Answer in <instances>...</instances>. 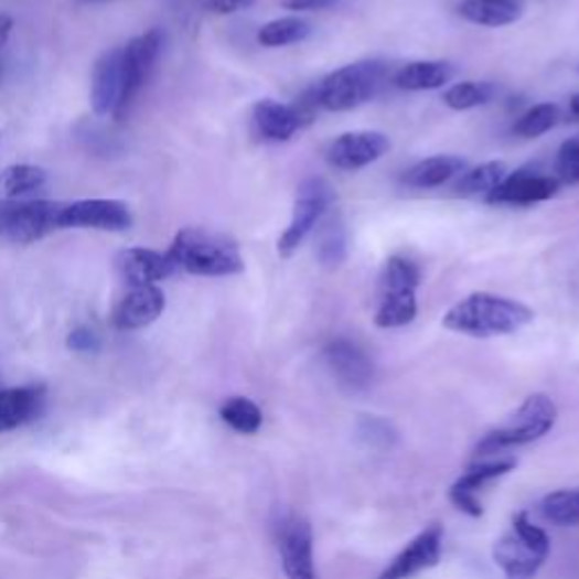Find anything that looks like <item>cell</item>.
<instances>
[{"label":"cell","instance_id":"cell-16","mask_svg":"<svg viewBox=\"0 0 579 579\" xmlns=\"http://www.w3.org/2000/svg\"><path fill=\"white\" fill-rule=\"evenodd\" d=\"M559 180L550 174H534L529 170H518L507 174L503 184L486 195L489 204H512L527 206L555 197L559 193Z\"/></svg>","mask_w":579,"mask_h":579},{"label":"cell","instance_id":"cell-31","mask_svg":"<svg viewBox=\"0 0 579 579\" xmlns=\"http://www.w3.org/2000/svg\"><path fill=\"white\" fill-rule=\"evenodd\" d=\"M544 516L564 527L579 525V486L577 489H559L544 498L542 503Z\"/></svg>","mask_w":579,"mask_h":579},{"label":"cell","instance_id":"cell-14","mask_svg":"<svg viewBox=\"0 0 579 579\" xmlns=\"http://www.w3.org/2000/svg\"><path fill=\"white\" fill-rule=\"evenodd\" d=\"M324 363L335 376V380L351 392L367 389L374 380L372 358L351 340L340 337L329 342L324 349Z\"/></svg>","mask_w":579,"mask_h":579},{"label":"cell","instance_id":"cell-20","mask_svg":"<svg viewBox=\"0 0 579 579\" xmlns=\"http://www.w3.org/2000/svg\"><path fill=\"white\" fill-rule=\"evenodd\" d=\"M43 400H46V389L41 385H23L0 392V432L14 430L36 419Z\"/></svg>","mask_w":579,"mask_h":579},{"label":"cell","instance_id":"cell-21","mask_svg":"<svg viewBox=\"0 0 579 579\" xmlns=\"http://www.w3.org/2000/svg\"><path fill=\"white\" fill-rule=\"evenodd\" d=\"M254 125L258 129V133L267 141H290L297 129H301L299 118L294 116L290 105H281L277 100H258L254 105Z\"/></svg>","mask_w":579,"mask_h":579},{"label":"cell","instance_id":"cell-7","mask_svg":"<svg viewBox=\"0 0 579 579\" xmlns=\"http://www.w3.org/2000/svg\"><path fill=\"white\" fill-rule=\"evenodd\" d=\"M64 202L0 200V238L30 245L60 229Z\"/></svg>","mask_w":579,"mask_h":579},{"label":"cell","instance_id":"cell-26","mask_svg":"<svg viewBox=\"0 0 579 579\" xmlns=\"http://www.w3.org/2000/svg\"><path fill=\"white\" fill-rule=\"evenodd\" d=\"M46 184L49 172L43 168L30 163L10 165L0 172V200H21L23 195L41 191Z\"/></svg>","mask_w":579,"mask_h":579},{"label":"cell","instance_id":"cell-1","mask_svg":"<svg viewBox=\"0 0 579 579\" xmlns=\"http://www.w3.org/2000/svg\"><path fill=\"white\" fill-rule=\"evenodd\" d=\"M532 320L534 310L516 299L492 292H473L443 315V326L471 337H498L521 331Z\"/></svg>","mask_w":579,"mask_h":579},{"label":"cell","instance_id":"cell-40","mask_svg":"<svg viewBox=\"0 0 579 579\" xmlns=\"http://www.w3.org/2000/svg\"><path fill=\"white\" fill-rule=\"evenodd\" d=\"M512 3H518V6H521V0H512Z\"/></svg>","mask_w":579,"mask_h":579},{"label":"cell","instance_id":"cell-39","mask_svg":"<svg viewBox=\"0 0 579 579\" xmlns=\"http://www.w3.org/2000/svg\"><path fill=\"white\" fill-rule=\"evenodd\" d=\"M570 118H572L575 122H579V94L570 98Z\"/></svg>","mask_w":579,"mask_h":579},{"label":"cell","instance_id":"cell-15","mask_svg":"<svg viewBox=\"0 0 579 579\" xmlns=\"http://www.w3.org/2000/svg\"><path fill=\"white\" fill-rule=\"evenodd\" d=\"M165 310V294L159 286L131 288L111 313V324L118 331H139L154 324Z\"/></svg>","mask_w":579,"mask_h":579},{"label":"cell","instance_id":"cell-19","mask_svg":"<svg viewBox=\"0 0 579 579\" xmlns=\"http://www.w3.org/2000/svg\"><path fill=\"white\" fill-rule=\"evenodd\" d=\"M516 467L514 460H498V462H486V464H480V467H473L469 473H464L449 492V498L451 503L462 510L464 514L478 518L482 516V505L478 501V492L486 484L492 482L505 473H510L512 469Z\"/></svg>","mask_w":579,"mask_h":579},{"label":"cell","instance_id":"cell-30","mask_svg":"<svg viewBox=\"0 0 579 579\" xmlns=\"http://www.w3.org/2000/svg\"><path fill=\"white\" fill-rule=\"evenodd\" d=\"M496 98V86L492 82H460L453 84L447 94H443V105L467 111L482 105H489Z\"/></svg>","mask_w":579,"mask_h":579},{"label":"cell","instance_id":"cell-4","mask_svg":"<svg viewBox=\"0 0 579 579\" xmlns=\"http://www.w3.org/2000/svg\"><path fill=\"white\" fill-rule=\"evenodd\" d=\"M387 79L383 62H355L329 73L313 86L318 105L326 111H351L374 100Z\"/></svg>","mask_w":579,"mask_h":579},{"label":"cell","instance_id":"cell-38","mask_svg":"<svg viewBox=\"0 0 579 579\" xmlns=\"http://www.w3.org/2000/svg\"><path fill=\"white\" fill-rule=\"evenodd\" d=\"M14 28V19L10 14H0V49L6 46Z\"/></svg>","mask_w":579,"mask_h":579},{"label":"cell","instance_id":"cell-22","mask_svg":"<svg viewBox=\"0 0 579 579\" xmlns=\"http://www.w3.org/2000/svg\"><path fill=\"white\" fill-rule=\"evenodd\" d=\"M453 77L455 66L451 62H410L396 71L394 84L406 92H432V88L447 86Z\"/></svg>","mask_w":579,"mask_h":579},{"label":"cell","instance_id":"cell-11","mask_svg":"<svg viewBox=\"0 0 579 579\" xmlns=\"http://www.w3.org/2000/svg\"><path fill=\"white\" fill-rule=\"evenodd\" d=\"M387 150L389 139L383 131H346L329 146L326 161L337 170H361L383 159Z\"/></svg>","mask_w":579,"mask_h":579},{"label":"cell","instance_id":"cell-24","mask_svg":"<svg viewBox=\"0 0 579 579\" xmlns=\"http://www.w3.org/2000/svg\"><path fill=\"white\" fill-rule=\"evenodd\" d=\"M460 14L475 25L503 28L516 23L523 10L512 0H464L460 6Z\"/></svg>","mask_w":579,"mask_h":579},{"label":"cell","instance_id":"cell-12","mask_svg":"<svg viewBox=\"0 0 579 579\" xmlns=\"http://www.w3.org/2000/svg\"><path fill=\"white\" fill-rule=\"evenodd\" d=\"M281 564L288 579H320L313 555V527L301 516H290L279 537Z\"/></svg>","mask_w":579,"mask_h":579},{"label":"cell","instance_id":"cell-28","mask_svg":"<svg viewBox=\"0 0 579 579\" xmlns=\"http://www.w3.org/2000/svg\"><path fill=\"white\" fill-rule=\"evenodd\" d=\"M310 23L299 19V17H286L265 23L258 30V43L265 49H281L290 46V43H299L310 36Z\"/></svg>","mask_w":579,"mask_h":579},{"label":"cell","instance_id":"cell-37","mask_svg":"<svg viewBox=\"0 0 579 579\" xmlns=\"http://www.w3.org/2000/svg\"><path fill=\"white\" fill-rule=\"evenodd\" d=\"M256 3V0H208V10L213 14H219V17H227V14H236V12H243L247 8H251Z\"/></svg>","mask_w":579,"mask_h":579},{"label":"cell","instance_id":"cell-13","mask_svg":"<svg viewBox=\"0 0 579 579\" xmlns=\"http://www.w3.org/2000/svg\"><path fill=\"white\" fill-rule=\"evenodd\" d=\"M441 546L443 527L439 523H432L389 561L380 579H410L421 570L437 566L441 559Z\"/></svg>","mask_w":579,"mask_h":579},{"label":"cell","instance_id":"cell-3","mask_svg":"<svg viewBox=\"0 0 579 579\" xmlns=\"http://www.w3.org/2000/svg\"><path fill=\"white\" fill-rule=\"evenodd\" d=\"M557 423V406L548 394H532L523 406L498 428L486 432L475 447V455H494L507 449L525 447V443L546 437Z\"/></svg>","mask_w":579,"mask_h":579},{"label":"cell","instance_id":"cell-32","mask_svg":"<svg viewBox=\"0 0 579 579\" xmlns=\"http://www.w3.org/2000/svg\"><path fill=\"white\" fill-rule=\"evenodd\" d=\"M559 120V109L557 105L550 103H542V105H534L532 109H527L514 125V133L516 137L523 139H537L542 133L550 131Z\"/></svg>","mask_w":579,"mask_h":579},{"label":"cell","instance_id":"cell-23","mask_svg":"<svg viewBox=\"0 0 579 579\" xmlns=\"http://www.w3.org/2000/svg\"><path fill=\"white\" fill-rule=\"evenodd\" d=\"M464 161L453 154H439L419 161L412 170L406 174V184L412 189H437L441 184L451 182L455 174L464 170Z\"/></svg>","mask_w":579,"mask_h":579},{"label":"cell","instance_id":"cell-35","mask_svg":"<svg viewBox=\"0 0 579 579\" xmlns=\"http://www.w3.org/2000/svg\"><path fill=\"white\" fill-rule=\"evenodd\" d=\"M363 437H367L374 447H378V443H383V447H387V443L392 441L394 432H392V426L383 419H365L363 421Z\"/></svg>","mask_w":579,"mask_h":579},{"label":"cell","instance_id":"cell-10","mask_svg":"<svg viewBox=\"0 0 579 579\" xmlns=\"http://www.w3.org/2000/svg\"><path fill=\"white\" fill-rule=\"evenodd\" d=\"M131 227V213L118 200H77L62 206L60 229H98V232H127Z\"/></svg>","mask_w":579,"mask_h":579},{"label":"cell","instance_id":"cell-8","mask_svg":"<svg viewBox=\"0 0 579 579\" xmlns=\"http://www.w3.org/2000/svg\"><path fill=\"white\" fill-rule=\"evenodd\" d=\"M333 202V189L322 176H308L297 189L290 227L279 238V256L290 258L310 236Z\"/></svg>","mask_w":579,"mask_h":579},{"label":"cell","instance_id":"cell-36","mask_svg":"<svg viewBox=\"0 0 579 579\" xmlns=\"http://www.w3.org/2000/svg\"><path fill=\"white\" fill-rule=\"evenodd\" d=\"M340 0H281V6L290 12H320L337 6Z\"/></svg>","mask_w":579,"mask_h":579},{"label":"cell","instance_id":"cell-34","mask_svg":"<svg viewBox=\"0 0 579 579\" xmlns=\"http://www.w3.org/2000/svg\"><path fill=\"white\" fill-rule=\"evenodd\" d=\"M66 346L75 353H98L103 342H100V335L94 331V329H88V326H79L75 331L68 333L66 337Z\"/></svg>","mask_w":579,"mask_h":579},{"label":"cell","instance_id":"cell-27","mask_svg":"<svg viewBox=\"0 0 579 579\" xmlns=\"http://www.w3.org/2000/svg\"><path fill=\"white\" fill-rule=\"evenodd\" d=\"M507 176V163L505 161H486L469 172L462 174V180L458 184V193L464 197L473 195H489L496 186L503 184Z\"/></svg>","mask_w":579,"mask_h":579},{"label":"cell","instance_id":"cell-18","mask_svg":"<svg viewBox=\"0 0 579 579\" xmlns=\"http://www.w3.org/2000/svg\"><path fill=\"white\" fill-rule=\"evenodd\" d=\"M122 96V46L107 51L94 66L92 107L96 116H114Z\"/></svg>","mask_w":579,"mask_h":579},{"label":"cell","instance_id":"cell-17","mask_svg":"<svg viewBox=\"0 0 579 579\" xmlns=\"http://www.w3.org/2000/svg\"><path fill=\"white\" fill-rule=\"evenodd\" d=\"M116 270L129 283V288H139L157 286L159 281L172 277L176 265L168 254L146 247H129L116 256Z\"/></svg>","mask_w":579,"mask_h":579},{"label":"cell","instance_id":"cell-2","mask_svg":"<svg viewBox=\"0 0 579 579\" xmlns=\"http://www.w3.org/2000/svg\"><path fill=\"white\" fill-rule=\"evenodd\" d=\"M168 256L176 267L195 277H234L245 270V258L236 240L197 227L176 234Z\"/></svg>","mask_w":579,"mask_h":579},{"label":"cell","instance_id":"cell-5","mask_svg":"<svg viewBox=\"0 0 579 579\" xmlns=\"http://www.w3.org/2000/svg\"><path fill=\"white\" fill-rule=\"evenodd\" d=\"M421 283L419 267L400 256L385 260L380 272V299L374 315L378 329H400L415 322L417 318V288Z\"/></svg>","mask_w":579,"mask_h":579},{"label":"cell","instance_id":"cell-9","mask_svg":"<svg viewBox=\"0 0 579 579\" xmlns=\"http://www.w3.org/2000/svg\"><path fill=\"white\" fill-rule=\"evenodd\" d=\"M163 46V32L159 28L148 30L146 34L131 39L122 46V96L116 109V120H122L129 111L131 103L139 98L143 86L148 84L154 64L159 60Z\"/></svg>","mask_w":579,"mask_h":579},{"label":"cell","instance_id":"cell-29","mask_svg":"<svg viewBox=\"0 0 579 579\" xmlns=\"http://www.w3.org/2000/svg\"><path fill=\"white\" fill-rule=\"evenodd\" d=\"M219 419L240 435H256L262 426L260 408L245 396L227 398L219 408Z\"/></svg>","mask_w":579,"mask_h":579},{"label":"cell","instance_id":"cell-25","mask_svg":"<svg viewBox=\"0 0 579 579\" xmlns=\"http://www.w3.org/2000/svg\"><path fill=\"white\" fill-rule=\"evenodd\" d=\"M318 260L329 267V270H335L349 254V234L340 215H324L322 217V227L318 234V247H315Z\"/></svg>","mask_w":579,"mask_h":579},{"label":"cell","instance_id":"cell-6","mask_svg":"<svg viewBox=\"0 0 579 579\" xmlns=\"http://www.w3.org/2000/svg\"><path fill=\"white\" fill-rule=\"evenodd\" d=\"M550 555V537L534 525L527 512L514 516L512 532L494 546V561L503 568L505 579H534Z\"/></svg>","mask_w":579,"mask_h":579},{"label":"cell","instance_id":"cell-33","mask_svg":"<svg viewBox=\"0 0 579 579\" xmlns=\"http://www.w3.org/2000/svg\"><path fill=\"white\" fill-rule=\"evenodd\" d=\"M557 180L559 184H579V139H570L559 148Z\"/></svg>","mask_w":579,"mask_h":579}]
</instances>
